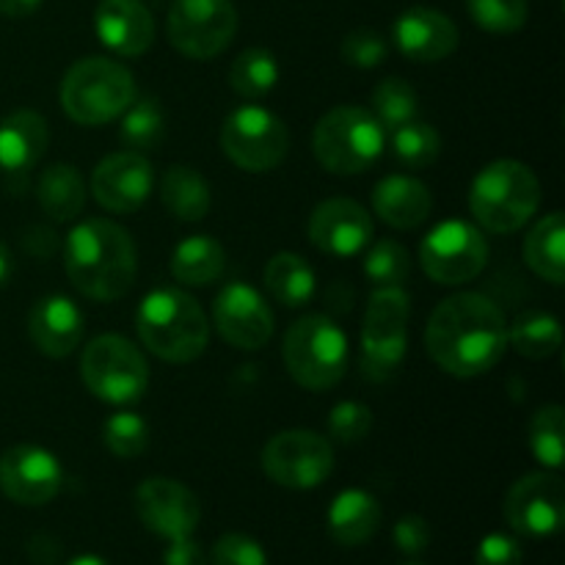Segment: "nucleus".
I'll return each mask as SVG.
<instances>
[{"label": "nucleus", "instance_id": "23", "mask_svg": "<svg viewBox=\"0 0 565 565\" xmlns=\"http://www.w3.org/2000/svg\"><path fill=\"white\" fill-rule=\"evenodd\" d=\"M50 143L47 119L36 110H14L0 119V171L9 182L20 188L28 180V171L42 160Z\"/></svg>", "mask_w": 565, "mask_h": 565}, {"label": "nucleus", "instance_id": "17", "mask_svg": "<svg viewBox=\"0 0 565 565\" xmlns=\"http://www.w3.org/2000/svg\"><path fill=\"white\" fill-rule=\"evenodd\" d=\"M136 513L143 527L171 541L193 535L202 519V505L180 480L149 478L136 489Z\"/></svg>", "mask_w": 565, "mask_h": 565}, {"label": "nucleus", "instance_id": "45", "mask_svg": "<svg viewBox=\"0 0 565 565\" xmlns=\"http://www.w3.org/2000/svg\"><path fill=\"white\" fill-rule=\"evenodd\" d=\"M163 565H207V555L196 539L182 535V539L169 541L163 552Z\"/></svg>", "mask_w": 565, "mask_h": 565}, {"label": "nucleus", "instance_id": "46", "mask_svg": "<svg viewBox=\"0 0 565 565\" xmlns=\"http://www.w3.org/2000/svg\"><path fill=\"white\" fill-rule=\"evenodd\" d=\"M22 243H25V248L31 254H36V257H53V252L58 248V241H55V232L47 230V226H31V230L25 232V237H22Z\"/></svg>", "mask_w": 565, "mask_h": 565}, {"label": "nucleus", "instance_id": "10", "mask_svg": "<svg viewBox=\"0 0 565 565\" xmlns=\"http://www.w3.org/2000/svg\"><path fill=\"white\" fill-rule=\"evenodd\" d=\"M221 149L237 169L265 174L290 152V130L274 110L241 105L221 125Z\"/></svg>", "mask_w": 565, "mask_h": 565}, {"label": "nucleus", "instance_id": "42", "mask_svg": "<svg viewBox=\"0 0 565 565\" xmlns=\"http://www.w3.org/2000/svg\"><path fill=\"white\" fill-rule=\"evenodd\" d=\"M213 565H268V557L246 533H226L215 541Z\"/></svg>", "mask_w": 565, "mask_h": 565}, {"label": "nucleus", "instance_id": "5", "mask_svg": "<svg viewBox=\"0 0 565 565\" xmlns=\"http://www.w3.org/2000/svg\"><path fill=\"white\" fill-rule=\"evenodd\" d=\"M136 97L132 72L105 55H88L72 64L61 83L64 114L83 127H99L119 119Z\"/></svg>", "mask_w": 565, "mask_h": 565}, {"label": "nucleus", "instance_id": "20", "mask_svg": "<svg viewBox=\"0 0 565 565\" xmlns=\"http://www.w3.org/2000/svg\"><path fill=\"white\" fill-rule=\"evenodd\" d=\"M395 47L417 64H436L458 47V28L445 11L428 6H412L392 28Z\"/></svg>", "mask_w": 565, "mask_h": 565}, {"label": "nucleus", "instance_id": "18", "mask_svg": "<svg viewBox=\"0 0 565 565\" xmlns=\"http://www.w3.org/2000/svg\"><path fill=\"white\" fill-rule=\"evenodd\" d=\"M154 171L147 154L121 152L99 160L92 171V193L108 213H136L152 193Z\"/></svg>", "mask_w": 565, "mask_h": 565}, {"label": "nucleus", "instance_id": "36", "mask_svg": "<svg viewBox=\"0 0 565 565\" xmlns=\"http://www.w3.org/2000/svg\"><path fill=\"white\" fill-rule=\"evenodd\" d=\"M370 114L381 121L386 132L395 127L406 125V121L417 119L419 114V99L412 83L403 77H384L373 92V110Z\"/></svg>", "mask_w": 565, "mask_h": 565}, {"label": "nucleus", "instance_id": "14", "mask_svg": "<svg viewBox=\"0 0 565 565\" xmlns=\"http://www.w3.org/2000/svg\"><path fill=\"white\" fill-rule=\"evenodd\" d=\"M502 513L524 539H550L565 522V486L552 472H530L508 489Z\"/></svg>", "mask_w": 565, "mask_h": 565}, {"label": "nucleus", "instance_id": "9", "mask_svg": "<svg viewBox=\"0 0 565 565\" xmlns=\"http://www.w3.org/2000/svg\"><path fill=\"white\" fill-rule=\"evenodd\" d=\"M412 301L403 287H375L362 323V373L384 384L401 370L408 348Z\"/></svg>", "mask_w": 565, "mask_h": 565}, {"label": "nucleus", "instance_id": "24", "mask_svg": "<svg viewBox=\"0 0 565 565\" xmlns=\"http://www.w3.org/2000/svg\"><path fill=\"white\" fill-rule=\"evenodd\" d=\"M434 210L428 185L417 177L390 174L373 188V213L392 230H417Z\"/></svg>", "mask_w": 565, "mask_h": 565}, {"label": "nucleus", "instance_id": "40", "mask_svg": "<svg viewBox=\"0 0 565 565\" xmlns=\"http://www.w3.org/2000/svg\"><path fill=\"white\" fill-rule=\"evenodd\" d=\"M373 430V412L359 401H342L329 414V434L342 445H356Z\"/></svg>", "mask_w": 565, "mask_h": 565}, {"label": "nucleus", "instance_id": "27", "mask_svg": "<svg viewBox=\"0 0 565 565\" xmlns=\"http://www.w3.org/2000/svg\"><path fill=\"white\" fill-rule=\"evenodd\" d=\"M226 252L213 235H191L171 254V276L185 287H210L224 276Z\"/></svg>", "mask_w": 565, "mask_h": 565}, {"label": "nucleus", "instance_id": "28", "mask_svg": "<svg viewBox=\"0 0 565 565\" xmlns=\"http://www.w3.org/2000/svg\"><path fill=\"white\" fill-rule=\"evenodd\" d=\"M160 202L174 215L177 221L196 224L210 213L213 193H210L207 180L191 166H169L160 180Z\"/></svg>", "mask_w": 565, "mask_h": 565}, {"label": "nucleus", "instance_id": "38", "mask_svg": "<svg viewBox=\"0 0 565 565\" xmlns=\"http://www.w3.org/2000/svg\"><path fill=\"white\" fill-rule=\"evenodd\" d=\"M103 441L116 458H138L149 447V425L136 412H116L103 423Z\"/></svg>", "mask_w": 565, "mask_h": 565}, {"label": "nucleus", "instance_id": "21", "mask_svg": "<svg viewBox=\"0 0 565 565\" xmlns=\"http://www.w3.org/2000/svg\"><path fill=\"white\" fill-rule=\"evenodd\" d=\"M94 31L99 42L116 55L136 58L154 42L152 11L143 6V0H99L94 11Z\"/></svg>", "mask_w": 565, "mask_h": 565}, {"label": "nucleus", "instance_id": "47", "mask_svg": "<svg viewBox=\"0 0 565 565\" xmlns=\"http://www.w3.org/2000/svg\"><path fill=\"white\" fill-rule=\"evenodd\" d=\"M28 555H31V561L36 565H53L55 557L61 555V544H55L50 535L39 533L33 535L31 544H28Z\"/></svg>", "mask_w": 565, "mask_h": 565}, {"label": "nucleus", "instance_id": "22", "mask_svg": "<svg viewBox=\"0 0 565 565\" xmlns=\"http://www.w3.org/2000/svg\"><path fill=\"white\" fill-rule=\"evenodd\" d=\"M86 331V320L77 303L66 296H44L28 312V334L39 353L66 359L77 351Z\"/></svg>", "mask_w": 565, "mask_h": 565}, {"label": "nucleus", "instance_id": "3", "mask_svg": "<svg viewBox=\"0 0 565 565\" xmlns=\"http://www.w3.org/2000/svg\"><path fill=\"white\" fill-rule=\"evenodd\" d=\"M136 329L152 356L171 364L196 362L210 340L202 303L177 287H158L138 303Z\"/></svg>", "mask_w": 565, "mask_h": 565}, {"label": "nucleus", "instance_id": "34", "mask_svg": "<svg viewBox=\"0 0 565 565\" xmlns=\"http://www.w3.org/2000/svg\"><path fill=\"white\" fill-rule=\"evenodd\" d=\"M530 450H533L535 461L546 469H561L565 458V414L563 406L550 403L541 406L530 419Z\"/></svg>", "mask_w": 565, "mask_h": 565}, {"label": "nucleus", "instance_id": "8", "mask_svg": "<svg viewBox=\"0 0 565 565\" xmlns=\"http://www.w3.org/2000/svg\"><path fill=\"white\" fill-rule=\"evenodd\" d=\"M81 379L97 401L110 406H130L147 395L149 364L130 340L119 334H103L83 348Z\"/></svg>", "mask_w": 565, "mask_h": 565}, {"label": "nucleus", "instance_id": "51", "mask_svg": "<svg viewBox=\"0 0 565 565\" xmlns=\"http://www.w3.org/2000/svg\"><path fill=\"white\" fill-rule=\"evenodd\" d=\"M406 565H423V563H406Z\"/></svg>", "mask_w": 565, "mask_h": 565}, {"label": "nucleus", "instance_id": "4", "mask_svg": "<svg viewBox=\"0 0 565 565\" xmlns=\"http://www.w3.org/2000/svg\"><path fill=\"white\" fill-rule=\"evenodd\" d=\"M541 207V182L522 160L483 166L469 188V210L483 230L511 235L527 226Z\"/></svg>", "mask_w": 565, "mask_h": 565}, {"label": "nucleus", "instance_id": "15", "mask_svg": "<svg viewBox=\"0 0 565 565\" xmlns=\"http://www.w3.org/2000/svg\"><path fill=\"white\" fill-rule=\"evenodd\" d=\"M213 323L224 342L237 351H259L274 337V312L246 281H230L215 296Z\"/></svg>", "mask_w": 565, "mask_h": 565}, {"label": "nucleus", "instance_id": "7", "mask_svg": "<svg viewBox=\"0 0 565 565\" xmlns=\"http://www.w3.org/2000/svg\"><path fill=\"white\" fill-rule=\"evenodd\" d=\"M281 353L296 384L309 392H323L345 375L348 337L326 315H303L287 329Z\"/></svg>", "mask_w": 565, "mask_h": 565}, {"label": "nucleus", "instance_id": "19", "mask_svg": "<svg viewBox=\"0 0 565 565\" xmlns=\"http://www.w3.org/2000/svg\"><path fill=\"white\" fill-rule=\"evenodd\" d=\"M309 243L329 257H356L373 243V218L353 199H326L309 215Z\"/></svg>", "mask_w": 565, "mask_h": 565}, {"label": "nucleus", "instance_id": "50", "mask_svg": "<svg viewBox=\"0 0 565 565\" xmlns=\"http://www.w3.org/2000/svg\"><path fill=\"white\" fill-rule=\"evenodd\" d=\"M66 565H110V563L103 561V557H97V555H81V557H72Z\"/></svg>", "mask_w": 565, "mask_h": 565}, {"label": "nucleus", "instance_id": "6", "mask_svg": "<svg viewBox=\"0 0 565 565\" xmlns=\"http://www.w3.org/2000/svg\"><path fill=\"white\" fill-rule=\"evenodd\" d=\"M384 149L386 130L367 108L359 105H337L315 125V158L337 177H356L373 169Z\"/></svg>", "mask_w": 565, "mask_h": 565}, {"label": "nucleus", "instance_id": "44", "mask_svg": "<svg viewBox=\"0 0 565 565\" xmlns=\"http://www.w3.org/2000/svg\"><path fill=\"white\" fill-rule=\"evenodd\" d=\"M392 535H395V544L403 555L417 557L430 546V524L417 513H406L403 519H397Z\"/></svg>", "mask_w": 565, "mask_h": 565}, {"label": "nucleus", "instance_id": "11", "mask_svg": "<svg viewBox=\"0 0 565 565\" xmlns=\"http://www.w3.org/2000/svg\"><path fill=\"white\" fill-rule=\"evenodd\" d=\"M486 263H489V241L478 224L469 221H441L419 243V265L436 285H467L483 274Z\"/></svg>", "mask_w": 565, "mask_h": 565}, {"label": "nucleus", "instance_id": "16", "mask_svg": "<svg viewBox=\"0 0 565 565\" xmlns=\"http://www.w3.org/2000/svg\"><path fill=\"white\" fill-rule=\"evenodd\" d=\"M58 458L39 445H14L0 456V491L17 505H47L61 489Z\"/></svg>", "mask_w": 565, "mask_h": 565}, {"label": "nucleus", "instance_id": "35", "mask_svg": "<svg viewBox=\"0 0 565 565\" xmlns=\"http://www.w3.org/2000/svg\"><path fill=\"white\" fill-rule=\"evenodd\" d=\"M390 147L392 154L403 166H408V169H425V166H430L439 158L441 136L436 132V127L412 119L406 125L390 130Z\"/></svg>", "mask_w": 565, "mask_h": 565}, {"label": "nucleus", "instance_id": "2", "mask_svg": "<svg viewBox=\"0 0 565 565\" xmlns=\"http://www.w3.org/2000/svg\"><path fill=\"white\" fill-rule=\"evenodd\" d=\"M66 276L86 298L119 301L136 285L138 254L132 235L108 218H86L66 235Z\"/></svg>", "mask_w": 565, "mask_h": 565}, {"label": "nucleus", "instance_id": "1", "mask_svg": "<svg viewBox=\"0 0 565 565\" xmlns=\"http://www.w3.org/2000/svg\"><path fill=\"white\" fill-rule=\"evenodd\" d=\"M428 356L456 379L491 373L508 351V320L483 292H456L430 312L425 329Z\"/></svg>", "mask_w": 565, "mask_h": 565}, {"label": "nucleus", "instance_id": "32", "mask_svg": "<svg viewBox=\"0 0 565 565\" xmlns=\"http://www.w3.org/2000/svg\"><path fill=\"white\" fill-rule=\"evenodd\" d=\"M119 141L130 152H149L166 136V114L158 97H136L119 116Z\"/></svg>", "mask_w": 565, "mask_h": 565}, {"label": "nucleus", "instance_id": "13", "mask_svg": "<svg viewBox=\"0 0 565 565\" xmlns=\"http://www.w3.org/2000/svg\"><path fill=\"white\" fill-rule=\"evenodd\" d=\"M263 469L276 486L285 489H318L334 472V447L315 430H281L265 445Z\"/></svg>", "mask_w": 565, "mask_h": 565}, {"label": "nucleus", "instance_id": "33", "mask_svg": "<svg viewBox=\"0 0 565 565\" xmlns=\"http://www.w3.org/2000/svg\"><path fill=\"white\" fill-rule=\"evenodd\" d=\"M279 83V61L270 50L248 47L232 61L230 86L243 99H259L270 94Z\"/></svg>", "mask_w": 565, "mask_h": 565}, {"label": "nucleus", "instance_id": "41", "mask_svg": "<svg viewBox=\"0 0 565 565\" xmlns=\"http://www.w3.org/2000/svg\"><path fill=\"white\" fill-rule=\"evenodd\" d=\"M386 50H390V44L373 28H356L340 44L342 61L348 66H356V70H375L386 58Z\"/></svg>", "mask_w": 565, "mask_h": 565}, {"label": "nucleus", "instance_id": "12", "mask_svg": "<svg viewBox=\"0 0 565 565\" xmlns=\"http://www.w3.org/2000/svg\"><path fill=\"white\" fill-rule=\"evenodd\" d=\"M166 31L177 53L185 58H215L235 39L237 9L232 0H174Z\"/></svg>", "mask_w": 565, "mask_h": 565}, {"label": "nucleus", "instance_id": "31", "mask_svg": "<svg viewBox=\"0 0 565 565\" xmlns=\"http://www.w3.org/2000/svg\"><path fill=\"white\" fill-rule=\"evenodd\" d=\"M508 345L524 359H552L563 345L561 320L541 309L522 312L511 326H508Z\"/></svg>", "mask_w": 565, "mask_h": 565}, {"label": "nucleus", "instance_id": "48", "mask_svg": "<svg viewBox=\"0 0 565 565\" xmlns=\"http://www.w3.org/2000/svg\"><path fill=\"white\" fill-rule=\"evenodd\" d=\"M42 3L44 0H0V14L22 20V17H31L33 11L42 9Z\"/></svg>", "mask_w": 565, "mask_h": 565}, {"label": "nucleus", "instance_id": "25", "mask_svg": "<svg viewBox=\"0 0 565 565\" xmlns=\"http://www.w3.org/2000/svg\"><path fill=\"white\" fill-rule=\"evenodd\" d=\"M326 524H329V535L340 546H362L379 533L381 505L370 491L345 489L331 502Z\"/></svg>", "mask_w": 565, "mask_h": 565}, {"label": "nucleus", "instance_id": "39", "mask_svg": "<svg viewBox=\"0 0 565 565\" xmlns=\"http://www.w3.org/2000/svg\"><path fill=\"white\" fill-rule=\"evenodd\" d=\"M469 17L489 33H516L530 14L527 0H467Z\"/></svg>", "mask_w": 565, "mask_h": 565}, {"label": "nucleus", "instance_id": "49", "mask_svg": "<svg viewBox=\"0 0 565 565\" xmlns=\"http://www.w3.org/2000/svg\"><path fill=\"white\" fill-rule=\"evenodd\" d=\"M11 274H14V259H11L9 246L0 241V287L11 279Z\"/></svg>", "mask_w": 565, "mask_h": 565}, {"label": "nucleus", "instance_id": "30", "mask_svg": "<svg viewBox=\"0 0 565 565\" xmlns=\"http://www.w3.org/2000/svg\"><path fill=\"white\" fill-rule=\"evenodd\" d=\"M265 287L270 298L287 309L307 307L318 292L312 265L292 252H279L265 265Z\"/></svg>", "mask_w": 565, "mask_h": 565}, {"label": "nucleus", "instance_id": "29", "mask_svg": "<svg viewBox=\"0 0 565 565\" xmlns=\"http://www.w3.org/2000/svg\"><path fill=\"white\" fill-rule=\"evenodd\" d=\"M524 263L552 285H563L565 279V218L563 213H550L535 221L533 230L524 237Z\"/></svg>", "mask_w": 565, "mask_h": 565}, {"label": "nucleus", "instance_id": "43", "mask_svg": "<svg viewBox=\"0 0 565 565\" xmlns=\"http://www.w3.org/2000/svg\"><path fill=\"white\" fill-rule=\"evenodd\" d=\"M522 544L505 533H489L475 550V565H522Z\"/></svg>", "mask_w": 565, "mask_h": 565}, {"label": "nucleus", "instance_id": "37", "mask_svg": "<svg viewBox=\"0 0 565 565\" xmlns=\"http://www.w3.org/2000/svg\"><path fill=\"white\" fill-rule=\"evenodd\" d=\"M364 276L375 287H403L412 276V257L397 241H375L364 248Z\"/></svg>", "mask_w": 565, "mask_h": 565}, {"label": "nucleus", "instance_id": "26", "mask_svg": "<svg viewBox=\"0 0 565 565\" xmlns=\"http://www.w3.org/2000/svg\"><path fill=\"white\" fill-rule=\"evenodd\" d=\"M36 202L44 215L58 224L75 221L86 207V182L81 171L70 163L47 166L36 180Z\"/></svg>", "mask_w": 565, "mask_h": 565}]
</instances>
